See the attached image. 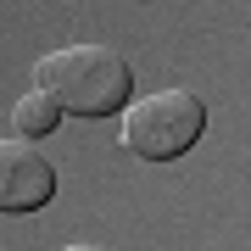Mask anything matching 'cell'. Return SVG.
<instances>
[{
	"label": "cell",
	"instance_id": "obj_2",
	"mask_svg": "<svg viewBox=\"0 0 251 251\" xmlns=\"http://www.w3.org/2000/svg\"><path fill=\"white\" fill-rule=\"evenodd\" d=\"M206 106L190 90H156L123 112V145L145 162H173L201 140Z\"/></svg>",
	"mask_w": 251,
	"mask_h": 251
},
{
	"label": "cell",
	"instance_id": "obj_3",
	"mask_svg": "<svg viewBox=\"0 0 251 251\" xmlns=\"http://www.w3.org/2000/svg\"><path fill=\"white\" fill-rule=\"evenodd\" d=\"M56 196V168L28 140H0V212H39Z\"/></svg>",
	"mask_w": 251,
	"mask_h": 251
},
{
	"label": "cell",
	"instance_id": "obj_1",
	"mask_svg": "<svg viewBox=\"0 0 251 251\" xmlns=\"http://www.w3.org/2000/svg\"><path fill=\"white\" fill-rule=\"evenodd\" d=\"M39 95L73 117H112L134 100V67L112 45H62L34 67Z\"/></svg>",
	"mask_w": 251,
	"mask_h": 251
},
{
	"label": "cell",
	"instance_id": "obj_4",
	"mask_svg": "<svg viewBox=\"0 0 251 251\" xmlns=\"http://www.w3.org/2000/svg\"><path fill=\"white\" fill-rule=\"evenodd\" d=\"M56 117H62V112L34 90V95H23L17 106H11V128H17V140H45L50 128H56Z\"/></svg>",
	"mask_w": 251,
	"mask_h": 251
},
{
	"label": "cell",
	"instance_id": "obj_5",
	"mask_svg": "<svg viewBox=\"0 0 251 251\" xmlns=\"http://www.w3.org/2000/svg\"><path fill=\"white\" fill-rule=\"evenodd\" d=\"M62 251H112V246H95V240H73V246H62Z\"/></svg>",
	"mask_w": 251,
	"mask_h": 251
}]
</instances>
